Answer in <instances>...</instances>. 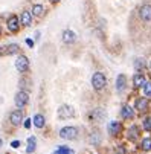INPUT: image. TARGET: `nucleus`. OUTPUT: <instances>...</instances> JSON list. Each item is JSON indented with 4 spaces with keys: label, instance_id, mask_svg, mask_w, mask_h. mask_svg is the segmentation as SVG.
<instances>
[{
    "label": "nucleus",
    "instance_id": "nucleus-1",
    "mask_svg": "<svg viewBox=\"0 0 151 154\" xmlns=\"http://www.w3.org/2000/svg\"><path fill=\"white\" fill-rule=\"evenodd\" d=\"M92 85H93V89L96 92H101L105 89V85H107V78L102 72H95L93 76H92Z\"/></svg>",
    "mask_w": 151,
    "mask_h": 154
},
{
    "label": "nucleus",
    "instance_id": "nucleus-2",
    "mask_svg": "<svg viewBox=\"0 0 151 154\" xmlns=\"http://www.w3.org/2000/svg\"><path fill=\"white\" fill-rule=\"evenodd\" d=\"M60 136L66 140H73L78 137V128L76 127H64L60 130Z\"/></svg>",
    "mask_w": 151,
    "mask_h": 154
},
{
    "label": "nucleus",
    "instance_id": "nucleus-3",
    "mask_svg": "<svg viewBox=\"0 0 151 154\" xmlns=\"http://www.w3.org/2000/svg\"><path fill=\"white\" fill-rule=\"evenodd\" d=\"M58 116L61 119H70L75 116V108L72 105H67V104H64L58 108Z\"/></svg>",
    "mask_w": 151,
    "mask_h": 154
},
{
    "label": "nucleus",
    "instance_id": "nucleus-4",
    "mask_svg": "<svg viewBox=\"0 0 151 154\" xmlns=\"http://www.w3.org/2000/svg\"><path fill=\"white\" fill-rule=\"evenodd\" d=\"M139 18L143 23H149L151 21V3H143L139 8Z\"/></svg>",
    "mask_w": 151,
    "mask_h": 154
},
{
    "label": "nucleus",
    "instance_id": "nucleus-5",
    "mask_svg": "<svg viewBox=\"0 0 151 154\" xmlns=\"http://www.w3.org/2000/svg\"><path fill=\"white\" fill-rule=\"evenodd\" d=\"M14 102H15V105H17L18 108H25V107L28 105V102H29V93H28V92H18V93L15 95Z\"/></svg>",
    "mask_w": 151,
    "mask_h": 154
},
{
    "label": "nucleus",
    "instance_id": "nucleus-6",
    "mask_svg": "<svg viewBox=\"0 0 151 154\" xmlns=\"http://www.w3.org/2000/svg\"><path fill=\"white\" fill-rule=\"evenodd\" d=\"M15 69H17L20 73H25V72L29 69V60H28V57L20 55V57L17 58V61H15Z\"/></svg>",
    "mask_w": 151,
    "mask_h": 154
},
{
    "label": "nucleus",
    "instance_id": "nucleus-7",
    "mask_svg": "<svg viewBox=\"0 0 151 154\" xmlns=\"http://www.w3.org/2000/svg\"><path fill=\"white\" fill-rule=\"evenodd\" d=\"M139 137H140V128L137 125H131L127 130V139L130 142H136Z\"/></svg>",
    "mask_w": 151,
    "mask_h": 154
},
{
    "label": "nucleus",
    "instance_id": "nucleus-8",
    "mask_svg": "<svg viewBox=\"0 0 151 154\" xmlns=\"http://www.w3.org/2000/svg\"><path fill=\"white\" fill-rule=\"evenodd\" d=\"M149 107V102H148V98H137L136 102H134V110H137L139 113H145Z\"/></svg>",
    "mask_w": 151,
    "mask_h": 154
},
{
    "label": "nucleus",
    "instance_id": "nucleus-9",
    "mask_svg": "<svg viewBox=\"0 0 151 154\" xmlns=\"http://www.w3.org/2000/svg\"><path fill=\"white\" fill-rule=\"evenodd\" d=\"M6 25H8V29L11 32H17L20 29V20H18L17 15H11L8 18V21H6Z\"/></svg>",
    "mask_w": 151,
    "mask_h": 154
},
{
    "label": "nucleus",
    "instance_id": "nucleus-10",
    "mask_svg": "<svg viewBox=\"0 0 151 154\" xmlns=\"http://www.w3.org/2000/svg\"><path fill=\"white\" fill-rule=\"evenodd\" d=\"M109 133L112 136H119L122 133V124L118 122V121H112L109 124Z\"/></svg>",
    "mask_w": 151,
    "mask_h": 154
},
{
    "label": "nucleus",
    "instance_id": "nucleus-11",
    "mask_svg": "<svg viewBox=\"0 0 151 154\" xmlns=\"http://www.w3.org/2000/svg\"><path fill=\"white\" fill-rule=\"evenodd\" d=\"M21 121H23V113H21V110H15V112H12V113L9 115V122H11L14 127L20 125Z\"/></svg>",
    "mask_w": 151,
    "mask_h": 154
},
{
    "label": "nucleus",
    "instance_id": "nucleus-12",
    "mask_svg": "<svg viewBox=\"0 0 151 154\" xmlns=\"http://www.w3.org/2000/svg\"><path fill=\"white\" fill-rule=\"evenodd\" d=\"M121 116H122V119H133V118H134V108L130 107L128 104L122 105V108H121Z\"/></svg>",
    "mask_w": 151,
    "mask_h": 154
},
{
    "label": "nucleus",
    "instance_id": "nucleus-13",
    "mask_svg": "<svg viewBox=\"0 0 151 154\" xmlns=\"http://www.w3.org/2000/svg\"><path fill=\"white\" fill-rule=\"evenodd\" d=\"M90 121L92 122H99L105 118V112H104V108H95L92 110V113H90Z\"/></svg>",
    "mask_w": 151,
    "mask_h": 154
},
{
    "label": "nucleus",
    "instance_id": "nucleus-14",
    "mask_svg": "<svg viewBox=\"0 0 151 154\" xmlns=\"http://www.w3.org/2000/svg\"><path fill=\"white\" fill-rule=\"evenodd\" d=\"M125 87H127V76H125L124 73H121V75H118V78H116V90H118L119 93H122V92L125 90Z\"/></svg>",
    "mask_w": 151,
    "mask_h": 154
},
{
    "label": "nucleus",
    "instance_id": "nucleus-15",
    "mask_svg": "<svg viewBox=\"0 0 151 154\" xmlns=\"http://www.w3.org/2000/svg\"><path fill=\"white\" fill-rule=\"evenodd\" d=\"M75 40H76V35H75L73 31L66 29L63 32V41L66 43V45H72V43H75Z\"/></svg>",
    "mask_w": 151,
    "mask_h": 154
},
{
    "label": "nucleus",
    "instance_id": "nucleus-16",
    "mask_svg": "<svg viewBox=\"0 0 151 154\" xmlns=\"http://www.w3.org/2000/svg\"><path fill=\"white\" fill-rule=\"evenodd\" d=\"M145 82H146V79H145V75L143 73H134V76H133V85H134V89H140V87H143Z\"/></svg>",
    "mask_w": 151,
    "mask_h": 154
},
{
    "label": "nucleus",
    "instance_id": "nucleus-17",
    "mask_svg": "<svg viewBox=\"0 0 151 154\" xmlns=\"http://www.w3.org/2000/svg\"><path fill=\"white\" fill-rule=\"evenodd\" d=\"M31 23H32V15H31V12H28V11H23L21 12V15H20V25H23V26H31Z\"/></svg>",
    "mask_w": 151,
    "mask_h": 154
},
{
    "label": "nucleus",
    "instance_id": "nucleus-18",
    "mask_svg": "<svg viewBox=\"0 0 151 154\" xmlns=\"http://www.w3.org/2000/svg\"><path fill=\"white\" fill-rule=\"evenodd\" d=\"M45 124H46V121H45V116H43V115H35L34 116V125L37 128H43Z\"/></svg>",
    "mask_w": 151,
    "mask_h": 154
},
{
    "label": "nucleus",
    "instance_id": "nucleus-19",
    "mask_svg": "<svg viewBox=\"0 0 151 154\" xmlns=\"http://www.w3.org/2000/svg\"><path fill=\"white\" fill-rule=\"evenodd\" d=\"M32 15L34 17H43V15H45V6H43V5H34Z\"/></svg>",
    "mask_w": 151,
    "mask_h": 154
},
{
    "label": "nucleus",
    "instance_id": "nucleus-20",
    "mask_svg": "<svg viewBox=\"0 0 151 154\" xmlns=\"http://www.w3.org/2000/svg\"><path fill=\"white\" fill-rule=\"evenodd\" d=\"M20 51V48H18V45H8V46H5V57L6 55H12V54H17Z\"/></svg>",
    "mask_w": 151,
    "mask_h": 154
},
{
    "label": "nucleus",
    "instance_id": "nucleus-21",
    "mask_svg": "<svg viewBox=\"0 0 151 154\" xmlns=\"http://www.w3.org/2000/svg\"><path fill=\"white\" fill-rule=\"evenodd\" d=\"M35 146H37V139H35L34 136H31V137L28 139V148H26V151L31 154V152L35 151Z\"/></svg>",
    "mask_w": 151,
    "mask_h": 154
},
{
    "label": "nucleus",
    "instance_id": "nucleus-22",
    "mask_svg": "<svg viewBox=\"0 0 151 154\" xmlns=\"http://www.w3.org/2000/svg\"><path fill=\"white\" fill-rule=\"evenodd\" d=\"M140 149L142 151H151V137H145L140 142Z\"/></svg>",
    "mask_w": 151,
    "mask_h": 154
},
{
    "label": "nucleus",
    "instance_id": "nucleus-23",
    "mask_svg": "<svg viewBox=\"0 0 151 154\" xmlns=\"http://www.w3.org/2000/svg\"><path fill=\"white\" fill-rule=\"evenodd\" d=\"M143 95L146 96V98H149L151 99V81H146L145 84H143Z\"/></svg>",
    "mask_w": 151,
    "mask_h": 154
},
{
    "label": "nucleus",
    "instance_id": "nucleus-24",
    "mask_svg": "<svg viewBox=\"0 0 151 154\" xmlns=\"http://www.w3.org/2000/svg\"><path fill=\"white\" fill-rule=\"evenodd\" d=\"M142 127L145 131H148V133H151V116H146L142 122Z\"/></svg>",
    "mask_w": 151,
    "mask_h": 154
},
{
    "label": "nucleus",
    "instance_id": "nucleus-25",
    "mask_svg": "<svg viewBox=\"0 0 151 154\" xmlns=\"http://www.w3.org/2000/svg\"><path fill=\"white\" fill-rule=\"evenodd\" d=\"M90 142H92L93 145H98V143L101 142V136H99V131H93V133H92V136H90Z\"/></svg>",
    "mask_w": 151,
    "mask_h": 154
},
{
    "label": "nucleus",
    "instance_id": "nucleus-26",
    "mask_svg": "<svg viewBox=\"0 0 151 154\" xmlns=\"http://www.w3.org/2000/svg\"><path fill=\"white\" fill-rule=\"evenodd\" d=\"M54 154H73V151L70 148H67V146H60Z\"/></svg>",
    "mask_w": 151,
    "mask_h": 154
},
{
    "label": "nucleus",
    "instance_id": "nucleus-27",
    "mask_svg": "<svg viewBox=\"0 0 151 154\" xmlns=\"http://www.w3.org/2000/svg\"><path fill=\"white\" fill-rule=\"evenodd\" d=\"M115 152H116V154H127V149H125L124 145H118L116 149H115Z\"/></svg>",
    "mask_w": 151,
    "mask_h": 154
},
{
    "label": "nucleus",
    "instance_id": "nucleus-28",
    "mask_svg": "<svg viewBox=\"0 0 151 154\" xmlns=\"http://www.w3.org/2000/svg\"><path fill=\"white\" fill-rule=\"evenodd\" d=\"M143 66H145V63H143V60H136V63H134V67L139 70V69H143Z\"/></svg>",
    "mask_w": 151,
    "mask_h": 154
},
{
    "label": "nucleus",
    "instance_id": "nucleus-29",
    "mask_svg": "<svg viewBox=\"0 0 151 154\" xmlns=\"http://www.w3.org/2000/svg\"><path fill=\"white\" fill-rule=\"evenodd\" d=\"M11 146H12V148H18V146H20V142H18V140H14V142H11Z\"/></svg>",
    "mask_w": 151,
    "mask_h": 154
},
{
    "label": "nucleus",
    "instance_id": "nucleus-30",
    "mask_svg": "<svg viewBox=\"0 0 151 154\" xmlns=\"http://www.w3.org/2000/svg\"><path fill=\"white\" fill-rule=\"evenodd\" d=\"M25 127H26V128L31 127V119H26V121H25Z\"/></svg>",
    "mask_w": 151,
    "mask_h": 154
},
{
    "label": "nucleus",
    "instance_id": "nucleus-31",
    "mask_svg": "<svg viewBox=\"0 0 151 154\" xmlns=\"http://www.w3.org/2000/svg\"><path fill=\"white\" fill-rule=\"evenodd\" d=\"M26 45L32 48V46H34V41H32V40H26Z\"/></svg>",
    "mask_w": 151,
    "mask_h": 154
},
{
    "label": "nucleus",
    "instance_id": "nucleus-32",
    "mask_svg": "<svg viewBox=\"0 0 151 154\" xmlns=\"http://www.w3.org/2000/svg\"><path fill=\"white\" fill-rule=\"evenodd\" d=\"M0 57H5V48H0Z\"/></svg>",
    "mask_w": 151,
    "mask_h": 154
},
{
    "label": "nucleus",
    "instance_id": "nucleus-33",
    "mask_svg": "<svg viewBox=\"0 0 151 154\" xmlns=\"http://www.w3.org/2000/svg\"><path fill=\"white\" fill-rule=\"evenodd\" d=\"M2 146H3V140H2V139H0V148H2Z\"/></svg>",
    "mask_w": 151,
    "mask_h": 154
},
{
    "label": "nucleus",
    "instance_id": "nucleus-34",
    "mask_svg": "<svg viewBox=\"0 0 151 154\" xmlns=\"http://www.w3.org/2000/svg\"><path fill=\"white\" fill-rule=\"evenodd\" d=\"M51 2H52V3H58V2H60V0H51Z\"/></svg>",
    "mask_w": 151,
    "mask_h": 154
},
{
    "label": "nucleus",
    "instance_id": "nucleus-35",
    "mask_svg": "<svg viewBox=\"0 0 151 154\" xmlns=\"http://www.w3.org/2000/svg\"><path fill=\"white\" fill-rule=\"evenodd\" d=\"M0 35H2V26H0Z\"/></svg>",
    "mask_w": 151,
    "mask_h": 154
},
{
    "label": "nucleus",
    "instance_id": "nucleus-36",
    "mask_svg": "<svg viewBox=\"0 0 151 154\" xmlns=\"http://www.w3.org/2000/svg\"><path fill=\"white\" fill-rule=\"evenodd\" d=\"M149 70H151V61H149Z\"/></svg>",
    "mask_w": 151,
    "mask_h": 154
}]
</instances>
